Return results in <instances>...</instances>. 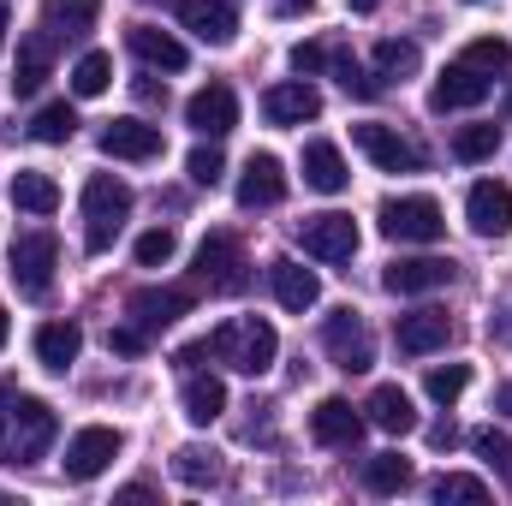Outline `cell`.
Here are the masks:
<instances>
[{"instance_id": "cell-1", "label": "cell", "mask_w": 512, "mask_h": 506, "mask_svg": "<svg viewBox=\"0 0 512 506\" xmlns=\"http://www.w3.org/2000/svg\"><path fill=\"white\" fill-rule=\"evenodd\" d=\"M0 417H6V459L12 465H36L48 447H54V435H60V423H54V411L42 405V399H12V387L0 381Z\"/></svg>"}, {"instance_id": "cell-2", "label": "cell", "mask_w": 512, "mask_h": 506, "mask_svg": "<svg viewBox=\"0 0 512 506\" xmlns=\"http://www.w3.org/2000/svg\"><path fill=\"white\" fill-rule=\"evenodd\" d=\"M209 352H215L221 364H233L239 376H268V370H274V352H280V334H274L262 316H233V322L215 328Z\"/></svg>"}, {"instance_id": "cell-3", "label": "cell", "mask_w": 512, "mask_h": 506, "mask_svg": "<svg viewBox=\"0 0 512 506\" xmlns=\"http://www.w3.org/2000/svg\"><path fill=\"white\" fill-rule=\"evenodd\" d=\"M126 215H131V185L114 179V173H96V179L84 185V245L102 256L114 239H120Z\"/></svg>"}, {"instance_id": "cell-4", "label": "cell", "mask_w": 512, "mask_h": 506, "mask_svg": "<svg viewBox=\"0 0 512 506\" xmlns=\"http://www.w3.org/2000/svg\"><path fill=\"white\" fill-rule=\"evenodd\" d=\"M54 268H60V239L54 233H18L12 239V286L24 292V298H48V286H54Z\"/></svg>"}, {"instance_id": "cell-5", "label": "cell", "mask_w": 512, "mask_h": 506, "mask_svg": "<svg viewBox=\"0 0 512 506\" xmlns=\"http://www.w3.org/2000/svg\"><path fill=\"white\" fill-rule=\"evenodd\" d=\"M382 233L393 245H435L447 233L435 197H387L382 203Z\"/></svg>"}, {"instance_id": "cell-6", "label": "cell", "mask_w": 512, "mask_h": 506, "mask_svg": "<svg viewBox=\"0 0 512 506\" xmlns=\"http://www.w3.org/2000/svg\"><path fill=\"white\" fill-rule=\"evenodd\" d=\"M197 286L203 292H245L251 286V262H245L233 233H209L197 245Z\"/></svg>"}, {"instance_id": "cell-7", "label": "cell", "mask_w": 512, "mask_h": 506, "mask_svg": "<svg viewBox=\"0 0 512 506\" xmlns=\"http://www.w3.org/2000/svg\"><path fill=\"white\" fill-rule=\"evenodd\" d=\"M322 346H328V358L340 364V370H352V376H364L370 364H376V340H370V322L346 304V310H334L328 322H322Z\"/></svg>"}, {"instance_id": "cell-8", "label": "cell", "mask_w": 512, "mask_h": 506, "mask_svg": "<svg viewBox=\"0 0 512 506\" xmlns=\"http://www.w3.org/2000/svg\"><path fill=\"white\" fill-rule=\"evenodd\" d=\"M120 429H102V423H90V429H78L72 435V447H66V477L72 483H90V477H102L114 459H120Z\"/></svg>"}, {"instance_id": "cell-9", "label": "cell", "mask_w": 512, "mask_h": 506, "mask_svg": "<svg viewBox=\"0 0 512 506\" xmlns=\"http://www.w3.org/2000/svg\"><path fill=\"white\" fill-rule=\"evenodd\" d=\"M298 239H304V251L322 256V262H352L358 256V221L340 215V209H328V215H310L298 227Z\"/></svg>"}, {"instance_id": "cell-10", "label": "cell", "mask_w": 512, "mask_h": 506, "mask_svg": "<svg viewBox=\"0 0 512 506\" xmlns=\"http://www.w3.org/2000/svg\"><path fill=\"white\" fill-rule=\"evenodd\" d=\"M126 310L143 334H161V328H173L191 310V286H137L126 298Z\"/></svg>"}, {"instance_id": "cell-11", "label": "cell", "mask_w": 512, "mask_h": 506, "mask_svg": "<svg viewBox=\"0 0 512 506\" xmlns=\"http://www.w3.org/2000/svg\"><path fill=\"white\" fill-rule=\"evenodd\" d=\"M465 221H471L477 239H507L512 233V191L501 185V179L471 185V197H465Z\"/></svg>"}, {"instance_id": "cell-12", "label": "cell", "mask_w": 512, "mask_h": 506, "mask_svg": "<svg viewBox=\"0 0 512 506\" xmlns=\"http://www.w3.org/2000/svg\"><path fill=\"white\" fill-rule=\"evenodd\" d=\"M453 280V262L447 256H399L382 274V286L393 298H423V292H441Z\"/></svg>"}, {"instance_id": "cell-13", "label": "cell", "mask_w": 512, "mask_h": 506, "mask_svg": "<svg viewBox=\"0 0 512 506\" xmlns=\"http://www.w3.org/2000/svg\"><path fill=\"white\" fill-rule=\"evenodd\" d=\"M185 126L197 131V137H227V131L239 126V96L227 84H203L185 102Z\"/></svg>"}, {"instance_id": "cell-14", "label": "cell", "mask_w": 512, "mask_h": 506, "mask_svg": "<svg viewBox=\"0 0 512 506\" xmlns=\"http://www.w3.org/2000/svg\"><path fill=\"white\" fill-rule=\"evenodd\" d=\"M352 143H358V149H364V155H370L382 173H417V161H423V155H417V149H411L399 131H393V126H376V120L352 126Z\"/></svg>"}, {"instance_id": "cell-15", "label": "cell", "mask_w": 512, "mask_h": 506, "mask_svg": "<svg viewBox=\"0 0 512 506\" xmlns=\"http://www.w3.org/2000/svg\"><path fill=\"white\" fill-rule=\"evenodd\" d=\"M477 102H489V72H477V66H447L441 78H435V90H429V108L435 114H453V108H477Z\"/></svg>"}, {"instance_id": "cell-16", "label": "cell", "mask_w": 512, "mask_h": 506, "mask_svg": "<svg viewBox=\"0 0 512 506\" xmlns=\"http://www.w3.org/2000/svg\"><path fill=\"white\" fill-rule=\"evenodd\" d=\"M310 435H316L322 447H358V441H364V417H358L352 399L328 393V399L310 411Z\"/></svg>"}, {"instance_id": "cell-17", "label": "cell", "mask_w": 512, "mask_h": 506, "mask_svg": "<svg viewBox=\"0 0 512 506\" xmlns=\"http://www.w3.org/2000/svg\"><path fill=\"white\" fill-rule=\"evenodd\" d=\"M179 24H185L191 36H203L209 48H227V42L239 36V12H233L227 0H179Z\"/></svg>"}, {"instance_id": "cell-18", "label": "cell", "mask_w": 512, "mask_h": 506, "mask_svg": "<svg viewBox=\"0 0 512 506\" xmlns=\"http://www.w3.org/2000/svg\"><path fill=\"white\" fill-rule=\"evenodd\" d=\"M286 197V167L280 155H251L239 173V209H274Z\"/></svg>"}, {"instance_id": "cell-19", "label": "cell", "mask_w": 512, "mask_h": 506, "mask_svg": "<svg viewBox=\"0 0 512 506\" xmlns=\"http://www.w3.org/2000/svg\"><path fill=\"white\" fill-rule=\"evenodd\" d=\"M262 114H268V126H304V120L322 114V96H316V84L292 78V84H274L262 96Z\"/></svg>"}, {"instance_id": "cell-20", "label": "cell", "mask_w": 512, "mask_h": 506, "mask_svg": "<svg viewBox=\"0 0 512 506\" xmlns=\"http://www.w3.org/2000/svg\"><path fill=\"white\" fill-rule=\"evenodd\" d=\"M268 280H274L280 310H292V316H304V310H316V304H322V280H316L304 262H292V256H280V262L268 268Z\"/></svg>"}, {"instance_id": "cell-21", "label": "cell", "mask_w": 512, "mask_h": 506, "mask_svg": "<svg viewBox=\"0 0 512 506\" xmlns=\"http://www.w3.org/2000/svg\"><path fill=\"white\" fill-rule=\"evenodd\" d=\"M102 155H114V161H155V155H161V126L108 120V126H102Z\"/></svg>"}, {"instance_id": "cell-22", "label": "cell", "mask_w": 512, "mask_h": 506, "mask_svg": "<svg viewBox=\"0 0 512 506\" xmlns=\"http://www.w3.org/2000/svg\"><path fill=\"white\" fill-rule=\"evenodd\" d=\"M54 42H60V36H54L48 24L24 36V48H18V72H12V90H18V96H36V90L48 84V66H54Z\"/></svg>"}, {"instance_id": "cell-23", "label": "cell", "mask_w": 512, "mask_h": 506, "mask_svg": "<svg viewBox=\"0 0 512 506\" xmlns=\"http://www.w3.org/2000/svg\"><path fill=\"white\" fill-rule=\"evenodd\" d=\"M447 334H453V328H447L441 310H411V316H399V328H393V340H399L405 358H429V352H441Z\"/></svg>"}, {"instance_id": "cell-24", "label": "cell", "mask_w": 512, "mask_h": 506, "mask_svg": "<svg viewBox=\"0 0 512 506\" xmlns=\"http://www.w3.org/2000/svg\"><path fill=\"white\" fill-rule=\"evenodd\" d=\"M78 352H84V328H78V322H42V328H36V364H42V370L66 376V370L78 364Z\"/></svg>"}, {"instance_id": "cell-25", "label": "cell", "mask_w": 512, "mask_h": 506, "mask_svg": "<svg viewBox=\"0 0 512 506\" xmlns=\"http://www.w3.org/2000/svg\"><path fill=\"white\" fill-rule=\"evenodd\" d=\"M126 42H131V54H137L143 66H155V72H185V60H191L185 42L167 36V30H155V24H131Z\"/></svg>"}, {"instance_id": "cell-26", "label": "cell", "mask_w": 512, "mask_h": 506, "mask_svg": "<svg viewBox=\"0 0 512 506\" xmlns=\"http://www.w3.org/2000/svg\"><path fill=\"white\" fill-rule=\"evenodd\" d=\"M304 185H310V191H322V197H340V191L352 185L346 155H340L334 143H304Z\"/></svg>"}, {"instance_id": "cell-27", "label": "cell", "mask_w": 512, "mask_h": 506, "mask_svg": "<svg viewBox=\"0 0 512 506\" xmlns=\"http://www.w3.org/2000/svg\"><path fill=\"white\" fill-rule=\"evenodd\" d=\"M370 423L382 429V435H411L417 429V405H411V393L405 387H393V381H382L376 393H370Z\"/></svg>"}, {"instance_id": "cell-28", "label": "cell", "mask_w": 512, "mask_h": 506, "mask_svg": "<svg viewBox=\"0 0 512 506\" xmlns=\"http://www.w3.org/2000/svg\"><path fill=\"white\" fill-rule=\"evenodd\" d=\"M185 417L191 423H215L221 411H227V387H221V376H185Z\"/></svg>"}, {"instance_id": "cell-29", "label": "cell", "mask_w": 512, "mask_h": 506, "mask_svg": "<svg viewBox=\"0 0 512 506\" xmlns=\"http://www.w3.org/2000/svg\"><path fill=\"white\" fill-rule=\"evenodd\" d=\"M12 203H18L24 215H54V209H60V185H54L48 173H18V179H12Z\"/></svg>"}, {"instance_id": "cell-30", "label": "cell", "mask_w": 512, "mask_h": 506, "mask_svg": "<svg viewBox=\"0 0 512 506\" xmlns=\"http://www.w3.org/2000/svg\"><path fill=\"white\" fill-rule=\"evenodd\" d=\"M364 489H370V495H399V489H411V459H399V453L364 459Z\"/></svg>"}, {"instance_id": "cell-31", "label": "cell", "mask_w": 512, "mask_h": 506, "mask_svg": "<svg viewBox=\"0 0 512 506\" xmlns=\"http://www.w3.org/2000/svg\"><path fill=\"white\" fill-rule=\"evenodd\" d=\"M90 24H96V0H48V30H54V36L72 42V36H84Z\"/></svg>"}, {"instance_id": "cell-32", "label": "cell", "mask_w": 512, "mask_h": 506, "mask_svg": "<svg viewBox=\"0 0 512 506\" xmlns=\"http://www.w3.org/2000/svg\"><path fill=\"white\" fill-rule=\"evenodd\" d=\"M72 131H78L72 102H48V108H36V120H30V137H36V143H72Z\"/></svg>"}, {"instance_id": "cell-33", "label": "cell", "mask_w": 512, "mask_h": 506, "mask_svg": "<svg viewBox=\"0 0 512 506\" xmlns=\"http://www.w3.org/2000/svg\"><path fill=\"white\" fill-rule=\"evenodd\" d=\"M114 84V54H102V48H90L78 66H72V90L78 96H102Z\"/></svg>"}, {"instance_id": "cell-34", "label": "cell", "mask_w": 512, "mask_h": 506, "mask_svg": "<svg viewBox=\"0 0 512 506\" xmlns=\"http://www.w3.org/2000/svg\"><path fill=\"white\" fill-rule=\"evenodd\" d=\"M435 501H459V506H483L489 501V483L483 477H465V471H447V477H435V489H429Z\"/></svg>"}, {"instance_id": "cell-35", "label": "cell", "mask_w": 512, "mask_h": 506, "mask_svg": "<svg viewBox=\"0 0 512 506\" xmlns=\"http://www.w3.org/2000/svg\"><path fill=\"white\" fill-rule=\"evenodd\" d=\"M417 66H423L417 42H399V36H387V42H376V72H382V78H411Z\"/></svg>"}, {"instance_id": "cell-36", "label": "cell", "mask_w": 512, "mask_h": 506, "mask_svg": "<svg viewBox=\"0 0 512 506\" xmlns=\"http://www.w3.org/2000/svg\"><path fill=\"white\" fill-rule=\"evenodd\" d=\"M173 477L191 483V489H203V483L221 477V465H215V453H203V447H179V453H173Z\"/></svg>"}, {"instance_id": "cell-37", "label": "cell", "mask_w": 512, "mask_h": 506, "mask_svg": "<svg viewBox=\"0 0 512 506\" xmlns=\"http://www.w3.org/2000/svg\"><path fill=\"white\" fill-rule=\"evenodd\" d=\"M495 149H501V126H459V137H453V155L471 161V167L489 161Z\"/></svg>"}, {"instance_id": "cell-38", "label": "cell", "mask_w": 512, "mask_h": 506, "mask_svg": "<svg viewBox=\"0 0 512 506\" xmlns=\"http://www.w3.org/2000/svg\"><path fill=\"white\" fill-rule=\"evenodd\" d=\"M465 66H477V72H507L512 66V42L507 36H477V42L465 48Z\"/></svg>"}, {"instance_id": "cell-39", "label": "cell", "mask_w": 512, "mask_h": 506, "mask_svg": "<svg viewBox=\"0 0 512 506\" xmlns=\"http://www.w3.org/2000/svg\"><path fill=\"white\" fill-rule=\"evenodd\" d=\"M179 251V239H173V227H149L143 239H137V268H167Z\"/></svg>"}, {"instance_id": "cell-40", "label": "cell", "mask_w": 512, "mask_h": 506, "mask_svg": "<svg viewBox=\"0 0 512 506\" xmlns=\"http://www.w3.org/2000/svg\"><path fill=\"white\" fill-rule=\"evenodd\" d=\"M423 387H429V399H435V405H453V399L471 387V364H447V370H429V381H423Z\"/></svg>"}, {"instance_id": "cell-41", "label": "cell", "mask_w": 512, "mask_h": 506, "mask_svg": "<svg viewBox=\"0 0 512 506\" xmlns=\"http://www.w3.org/2000/svg\"><path fill=\"white\" fill-rule=\"evenodd\" d=\"M471 447H477L501 477H507V489H512V435H501V429H477V435H471Z\"/></svg>"}, {"instance_id": "cell-42", "label": "cell", "mask_w": 512, "mask_h": 506, "mask_svg": "<svg viewBox=\"0 0 512 506\" xmlns=\"http://www.w3.org/2000/svg\"><path fill=\"white\" fill-rule=\"evenodd\" d=\"M185 173H191L197 185H209V191H215V185H221V173H227V161H221V149H191V155H185Z\"/></svg>"}, {"instance_id": "cell-43", "label": "cell", "mask_w": 512, "mask_h": 506, "mask_svg": "<svg viewBox=\"0 0 512 506\" xmlns=\"http://www.w3.org/2000/svg\"><path fill=\"white\" fill-rule=\"evenodd\" d=\"M108 346H114V352H120V358H137V352H143V346H149V334H143V328H137V322H131V328H114V334H108Z\"/></svg>"}, {"instance_id": "cell-44", "label": "cell", "mask_w": 512, "mask_h": 506, "mask_svg": "<svg viewBox=\"0 0 512 506\" xmlns=\"http://www.w3.org/2000/svg\"><path fill=\"white\" fill-rule=\"evenodd\" d=\"M292 66L310 78V72H322V66H328V48H322V42H298V48H292Z\"/></svg>"}, {"instance_id": "cell-45", "label": "cell", "mask_w": 512, "mask_h": 506, "mask_svg": "<svg viewBox=\"0 0 512 506\" xmlns=\"http://www.w3.org/2000/svg\"><path fill=\"white\" fill-rule=\"evenodd\" d=\"M137 96H143V102H167V84H155V78H137Z\"/></svg>"}, {"instance_id": "cell-46", "label": "cell", "mask_w": 512, "mask_h": 506, "mask_svg": "<svg viewBox=\"0 0 512 506\" xmlns=\"http://www.w3.org/2000/svg\"><path fill=\"white\" fill-rule=\"evenodd\" d=\"M495 411H507V417H512V381H501V387H495Z\"/></svg>"}, {"instance_id": "cell-47", "label": "cell", "mask_w": 512, "mask_h": 506, "mask_svg": "<svg viewBox=\"0 0 512 506\" xmlns=\"http://www.w3.org/2000/svg\"><path fill=\"white\" fill-rule=\"evenodd\" d=\"M280 6H286V12H310L316 0H280Z\"/></svg>"}, {"instance_id": "cell-48", "label": "cell", "mask_w": 512, "mask_h": 506, "mask_svg": "<svg viewBox=\"0 0 512 506\" xmlns=\"http://www.w3.org/2000/svg\"><path fill=\"white\" fill-rule=\"evenodd\" d=\"M6 334H12V316H6V310H0V346H6Z\"/></svg>"}, {"instance_id": "cell-49", "label": "cell", "mask_w": 512, "mask_h": 506, "mask_svg": "<svg viewBox=\"0 0 512 506\" xmlns=\"http://www.w3.org/2000/svg\"><path fill=\"white\" fill-rule=\"evenodd\" d=\"M0 48H6V0H0Z\"/></svg>"}, {"instance_id": "cell-50", "label": "cell", "mask_w": 512, "mask_h": 506, "mask_svg": "<svg viewBox=\"0 0 512 506\" xmlns=\"http://www.w3.org/2000/svg\"><path fill=\"white\" fill-rule=\"evenodd\" d=\"M507 114H512V90H507Z\"/></svg>"}]
</instances>
